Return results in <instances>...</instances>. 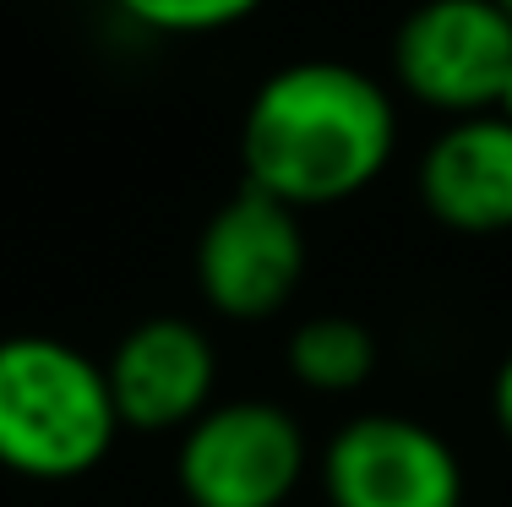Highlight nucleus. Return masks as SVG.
<instances>
[{
  "mask_svg": "<svg viewBox=\"0 0 512 507\" xmlns=\"http://www.w3.org/2000/svg\"><path fill=\"white\" fill-rule=\"evenodd\" d=\"M496 115H502V120H512V77L502 82V99H496Z\"/></svg>",
  "mask_w": 512,
  "mask_h": 507,
  "instance_id": "obj_12",
  "label": "nucleus"
},
{
  "mask_svg": "<svg viewBox=\"0 0 512 507\" xmlns=\"http://www.w3.org/2000/svg\"><path fill=\"white\" fill-rule=\"evenodd\" d=\"M420 202L453 235H507L512 229V120L496 110L463 115L420 153Z\"/></svg>",
  "mask_w": 512,
  "mask_h": 507,
  "instance_id": "obj_8",
  "label": "nucleus"
},
{
  "mask_svg": "<svg viewBox=\"0 0 512 507\" xmlns=\"http://www.w3.org/2000/svg\"><path fill=\"white\" fill-rule=\"evenodd\" d=\"M120 437L109 377L50 333L0 338V469L33 486L93 475Z\"/></svg>",
  "mask_w": 512,
  "mask_h": 507,
  "instance_id": "obj_2",
  "label": "nucleus"
},
{
  "mask_svg": "<svg viewBox=\"0 0 512 507\" xmlns=\"http://www.w3.org/2000/svg\"><path fill=\"white\" fill-rule=\"evenodd\" d=\"M491 420H496V431H502V442L512 448V349L502 355V366H496V377H491Z\"/></svg>",
  "mask_w": 512,
  "mask_h": 507,
  "instance_id": "obj_11",
  "label": "nucleus"
},
{
  "mask_svg": "<svg viewBox=\"0 0 512 507\" xmlns=\"http://www.w3.org/2000/svg\"><path fill=\"white\" fill-rule=\"evenodd\" d=\"M284 366L289 377L306 393L322 398H344L360 393L376 371V338L360 317H344V311H322V317H306L284 344Z\"/></svg>",
  "mask_w": 512,
  "mask_h": 507,
  "instance_id": "obj_9",
  "label": "nucleus"
},
{
  "mask_svg": "<svg viewBox=\"0 0 512 507\" xmlns=\"http://www.w3.org/2000/svg\"><path fill=\"white\" fill-rule=\"evenodd\" d=\"M120 17L137 28L164 33V39H202V33H224L262 11V0H115Z\"/></svg>",
  "mask_w": 512,
  "mask_h": 507,
  "instance_id": "obj_10",
  "label": "nucleus"
},
{
  "mask_svg": "<svg viewBox=\"0 0 512 507\" xmlns=\"http://www.w3.org/2000/svg\"><path fill=\"white\" fill-rule=\"evenodd\" d=\"M104 377L120 431H186L202 409L218 404V344L191 317H142L120 333Z\"/></svg>",
  "mask_w": 512,
  "mask_h": 507,
  "instance_id": "obj_7",
  "label": "nucleus"
},
{
  "mask_svg": "<svg viewBox=\"0 0 512 507\" xmlns=\"http://www.w3.org/2000/svg\"><path fill=\"white\" fill-rule=\"evenodd\" d=\"M197 295L224 322H267L306 279V224L289 202L240 186L197 235Z\"/></svg>",
  "mask_w": 512,
  "mask_h": 507,
  "instance_id": "obj_5",
  "label": "nucleus"
},
{
  "mask_svg": "<svg viewBox=\"0 0 512 507\" xmlns=\"http://www.w3.org/2000/svg\"><path fill=\"white\" fill-rule=\"evenodd\" d=\"M393 77L453 120L496 110L512 77V17L496 0H420L393 33Z\"/></svg>",
  "mask_w": 512,
  "mask_h": 507,
  "instance_id": "obj_4",
  "label": "nucleus"
},
{
  "mask_svg": "<svg viewBox=\"0 0 512 507\" xmlns=\"http://www.w3.org/2000/svg\"><path fill=\"white\" fill-rule=\"evenodd\" d=\"M496 6H502V11H507V17H512V0H496Z\"/></svg>",
  "mask_w": 512,
  "mask_h": 507,
  "instance_id": "obj_13",
  "label": "nucleus"
},
{
  "mask_svg": "<svg viewBox=\"0 0 512 507\" xmlns=\"http://www.w3.org/2000/svg\"><path fill=\"white\" fill-rule=\"evenodd\" d=\"M327 507H463V458L414 415H355L316 453Z\"/></svg>",
  "mask_w": 512,
  "mask_h": 507,
  "instance_id": "obj_6",
  "label": "nucleus"
},
{
  "mask_svg": "<svg viewBox=\"0 0 512 507\" xmlns=\"http://www.w3.org/2000/svg\"><path fill=\"white\" fill-rule=\"evenodd\" d=\"M398 148L393 93L349 60H289L251 93L240 120L246 186L295 213L338 208L376 186Z\"/></svg>",
  "mask_w": 512,
  "mask_h": 507,
  "instance_id": "obj_1",
  "label": "nucleus"
},
{
  "mask_svg": "<svg viewBox=\"0 0 512 507\" xmlns=\"http://www.w3.org/2000/svg\"><path fill=\"white\" fill-rule=\"evenodd\" d=\"M311 464L306 426L278 398H224L180 431L175 448V480L191 507H284Z\"/></svg>",
  "mask_w": 512,
  "mask_h": 507,
  "instance_id": "obj_3",
  "label": "nucleus"
}]
</instances>
